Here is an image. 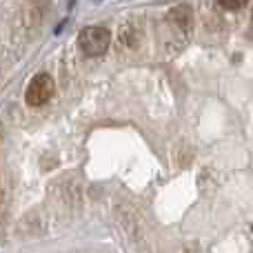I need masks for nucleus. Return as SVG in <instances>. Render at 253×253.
<instances>
[{
	"instance_id": "1",
	"label": "nucleus",
	"mask_w": 253,
	"mask_h": 253,
	"mask_svg": "<svg viewBox=\"0 0 253 253\" xmlns=\"http://www.w3.org/2000/svg\"><path fill=\"white\" fill-rule=\"evenodd\" d=\"M109 44H111V31L107 29V27H100V25L84 27V29L78 34L80 51L89 58L102 56V53L109 49Z\"/></svg>"
},
{
	"instance_id": "2",
	"label": "nucleus",
	"mask_w": 253,
	"mask_h": 253,
	"mask_svg": "<svg viewBox=\"0 0 253 253\" xmlns=\"http://www.w3.org/2000/svg\"><path fill=\"white\" fill-rule=\"evenodd\" d=\"M56 93V83L49 74H36L31 78V83L27 84L25 100L29 107H42L44 102H49Z\"/></svg>"
},
{
	"instance_id": "3",
	"label": "nucleus",
	"mask_w": 253,
	"mask_h": 253,
	"mask_svg": "<svg viewBox=\"0 0 253 253\" xmlns=\"http://www.w3.org/2000/svg\"><path fill=\"white\" fill-rule=\"evenodd\" d=\"M167 20L173 22V25H178L180 29H191V22H193V11L187 7V4H180V7L171 9L169 13H167Z\"/></svg>"
},
{
	"instance_id": "4",
	"label": "nucleus",
	"mask_w": 253,
	"mask_h": 253,
	"mask_svg": "<svg viewBox=\"0 0 253 253\" xmlns=\"http://www.w3.org/2000/svg\"><path fill=\"white\" fill-rule=\"evenodd\" d=\"M218 4L222 9H227V11H238V9L247 7V4H249V0H218Z\"/></svg>"
}]
</instances>
